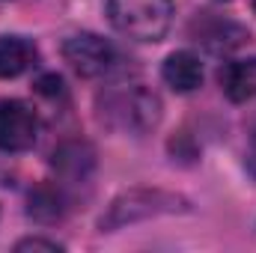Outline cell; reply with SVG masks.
Segmentation results:
<instances>
[{
    "label": "cell",
    "instance_id": "obj_1",
    "mask_svg": "<svg viewBox=\"0 0 256 253\" xmlns=\"http://www.w3.org/2000/svg\"><path fill=\"white\" fill-rule=\"evenodd\" d=\"M96 116L110 131L140 137L161 122V98L140 84H120L98 92Z\"/></svg>",
    "mask_w": 256,
    "mask_h": 253
},
{
    "label": "cell",
    "instance_id": "obj_2",
    "mask_svg": "<svg viewBox=\"0 0 256 253\" xmlns=\"http://www.w3.org/2000/svg\"><path fill=\"white\" fill-rule=\"evenodd\" d=\"M108 18L134 42H161L173 24V0H108Z\"/></svg>",
    "mask_w": 256,
    "mask_h": 253
},
{
    "label": "cell",
    "instance_id": "obj_3",
    "mask_svg": "<svg viewBox=\"0 0 256 253\" xmlns=\"http://www.w3.org/2000/svg\"><path fill=\"white\" fill-rule=\"evenodd\" d=\"M173 212H188V200L158 188H134L110 202V208L102 214L98 226H102V232H114L134 220H146L155 214H173Z\"/></svg>",
    "mask_w": 256,
    "mask_h": 253
},
{
    "label": "cell",
    "instance_id": "obj_4",
    "mask_svg": "<svg viewBox=\"0 0 256 253\" xmlns=\"http://www.w3.org/2000/svg\"><path fill=\"white\" fill-rule=\"evenodd\" d=\"M63 60L72 66V72H78L80 78H108L114 74L122 57L116 51L114 42H108L98 33H74L63 42Z\"/></svg>",
    "mask_w": 256,
    "mask_h": 253
},
{
    "label": "cell",
    "instance_id": "obj_5",
    "mask_svg": "<svg viewBox=\"0 0 256 253\" xmlns=\"http://www.w3.org/2000/svg\"><path fill=\"white\" fill-rule=\"evenodd\" d=\"M39 134V116L30 104L18 98H0V149L27 152Z\"/></svg>",
    "mask_w": 256,
    "mask_h": 253
},
{
    "label": "cell",
    "instance_id": "obj_6",
    "mask_svg": "<svg viewBox=\"0 0 256 253\" xmlns=\"http://www.w3.org/2000/svg\"><path fill=\"white\" fill-rule=\"evenodd\" d=\"M191 36L208 54H232V51H238L242 45L250 42L248 27H242L232 18L214 15V12H202L200 18H194Z\"/></svg>",
    "mask_w": 256,
    "mask_h": 253
},
{
    "label": "cell",
    "instance_id": "obj_7",
    "mask_svg": "<svg viewBox=\"0 0 256 253\" xmlns=\"http://www.w3.org/2000/svg\"><path fill=\"white\" fill-rule=\"evenodd\" d=\"M51 167L60 185H84L96 170V149L86 140H63L51 155Z\"/></svg>",
    "mask_w": 256,
    "mask_h": 253
},
{
    "label": "cell",
    "instance_id": "obj_8",
    "mask_svg": "<svg viewBox=\"0 0 256 253\" xmlns=\"http://www.w3.org/2000/svg\"><path fill=\"white\" fill-rule=\"evenodd\" d=\"M218 84H220L224 96L236 104L256 98V57L224 63L218 72Z\"/></svg>",
    "mask_w": 256,
    "mask_h": 253
},
{
    "label": "cell",
    "instance_id": "obj_9",
    "mask_svg": "<svg viewBox=\"0 0 256 253\" xmlns=\"http://www.w3.org/2000/svg\"><path fill=\"white\" fill-rule=\"evenodd\" d=\"M66 212H68V200L63 194L60 182H45V185H36L30 190V200H27V214L39 224H57L63 220Z\"/></svg>",
    "mask_w": 256,
    "mask_h": 253
},
{
    "label": "cell",
    "instance_id": "obj_10",
    "mask_svg": "<svg viewBox=\"0 0 256 253\" xmlns=\"http://www.w3.org/2000/svg\"><path fill=\"white\" fill-rule=\"evenodd\" d=\"M39 60V48L27 36H0V78H18Z\"/></svg>",
    "mask_w": 256,
    "mask_h": 253
},
{
    "label": "cell",
    "instance_id": "obj_11",
    "mask_svg": "<svg viewBox=\"0 0 256 253\" xmlns=\"http://www.w3.org/2000/svg\"><path fill=\"white\" fill-rule=\"evenodd\" d=\"M161 74H164V80H167L170 90H176V92H194L202 84V63L191 51H176V54H170L164 60Z\"/></svg>",
    "mask_w": 256,
    "mask_h": 253
},
{
    "label": "cell",
    "instance_id": "obj_12",
    "mask_svg": "<svg viewBox=\"0 0 256 253\" xmlns=\"http://www.w3.org/2000/svg\"><path fill=\"white\" fill-rule=\"evenodd\" d=\"M15 250H18V253H24V250L60 253V250H63V244H60V242H51V238H39V236H33V238H21V242L15 244Z\"/></svg>",
    "mask_w": 256,
    "mask_h": 253
},
{
    "label": "cell",
    "instance_id": "obj_13",
    "mask_svg": "<svg viewBox=\"0 0 256 253\" xmlns=\"http://www.w3.org/2000/svg\"><path fill=\"white\" fill-rule=\"evenodd\" d=\"M248 170H250V176L256 179V143L250 146V155H248Z\"/></svg>",
    "mask_w": 256,
    "mask_h": 253
},
{
    "label": "cell",
    "instance_id": "obj_14",
    "mask_svg": "<svg viewBox=\"0 0 256 253\" xmlns=\"http://www.w3.org/2000/svg\"><path fill=\"white\" fill-rule=\"evenodd\" d=\"M250 143H256V114H254V120H250Z\"/></svg>",
    "mask_w": 256,
    "mask_h": 253
},
{
    "label": "cell",
    "instance_id": "obj_15",
    "mask_svg": "<svg viewBox=\"0 0 256 253\" xmlns=\"http://www.w3.org/2000/svg\"><path fill=\"white\" fill-rule=\"evenodd\" d=\"M254 12H256V0H254Z\"/></svg>",
    "mask_w": 256,
    "mask_h": 253
}]
</instances>
